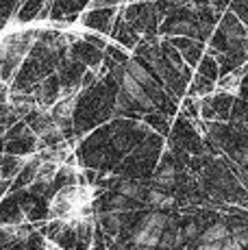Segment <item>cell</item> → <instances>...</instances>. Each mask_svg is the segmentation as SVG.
I'll return each instance as SVG.
<instances>
[{
    "mask_svg": "<svg viewBox=\"0 0 248 250\" xmlns=\"http://www.w3.org/2000/svg\"><path fill=\"white\" fill-rule=\"evenodd\" d=\"M228 239H231V242L235 244L237 248H244V246H248V229H246V227L235 229V230H233V235H231Z\"/></svg>",
    "mask_w": 248,
    "mask_h": 250,
    "instance_id": "8fae6325",
    "label": "cell"
},
{
    "mask_svg": "<svg viewBox=\"0 0 248 250\" xmlns=\"http://www.w3.org/2000/svg\"><path fill=\"white\" fill-rule=\"evenodd\" d=\"M172 28H174V31H179V33H185V31H194V26H192V24H189V22H176Z\"/></svg>",
    "mask_w": 248,
    "mask_h": 250,
    "instance_id": "9a60e30c",
    "label": "cell"
},
{
    "mask_svg": "<svg viewBox=\"0 0 248 250\" xmlns=\"http://www.w3.org/2000/svg\"><path fill=\"white\" fill-rule=\"evenodd\" d=\"M118 194L128 200V198H142L144 191H142V187L137 185L135 181H122L120 185H118Z\"/></svg>",
    "mask_w": 248,
    "mask_h": 250,
    "instance_id": "9c48e42d",
    "label": "cell"
},
{
    "mask_svg": "<svg viewBox=\"0 0 248 250\" xmlns=\"http://www.w3.org/2000/svg\"><path fill=\"white\" fill-rule=\"evenodd\" d=\"M194 250H222V244H198Z\"/></svg>",
    "mask_w": 248,
    "mask_h": 250,
    "instance_id": "2e32d148",
    "label": "cell"
},
{
    "mask_svg": "<svg viewBox=\"0 0 248 250\" xmlns=\"http://www.w3.org/2000/svg\"><path fill=\"white\" fill-rule=\"evenodd\" d=\"M228 237H231L228 227L227 224H222V222H218V224L209 227L203 235H200V244H222V242H227Z\"/></svg>",
    "mask_w": 248,
    "mask_h": 250,
    "instance_id": "277c9868",
    "label": "cell"
},
{
    "mask_svg": "<svg viewBox=\"0 0 248 250\" xmlns=\"http://www.w3.org/2000/svg\"><path fill=\"white\" fill-rule=\"evenodd\" d=\"M74 107H76V100H74V98L61 100V103L55 107V111H52V118H50V120H52V122H55L59 128L70 126V122H72V115H74Z\"/></svg>",
    "mask_w": 248,
    "mask_h": 250,
    "instance_id": "7a4b0ae2",
    "label": "cell"
},
{
    "mask_svg": "<svg viewBox=\"0 0 248 250\" xmlns=\"http://www.w3.org/2000/svg\"><path fill=\"white\" fill-rule=\"evenodd\" d=\"M126 250H155V248H146V246H131V248H126Z\"/></svg>",
    "mask_w": 248,
    "mask_h": 250,
    "instance_id": "e0dca14e",
    "label": "cell"
},
{
    "mask_svg": "<svg viewBox=\"0 0 248 250\" xmlns=\"http://www.w3.org/2000/svg\"><path fill=\"white\" fill-rule=\"evenodd\" d=\"M161 235L164 233H155V230H150V229H144V227H140L133 233V237H131V242H133V246H146V248H159V239H161Z\"/></svg>",
    "mask_w": 248,
    "mask_h": 250,
    "instance_id": "3957f363",
    "label": "cell"
},
{
    "mask_svg": "<svg viewBox=\"0 0 248 250\" xmlns=\"http://www.w3.org/2000/svg\"><path fill=\"white\" fill-rule=\"evenodd\" d=\"M198 235V227L196 224H187V227L183 229V237L185 239H192V237H196Z\"/></svg>",
    "mask_w": 248,
    "mask_h": 250,
    "instance_id": "5bb4252c",
    "label": "cell"
},
{
    "mask_svg": "<svg viewBox=\"0 0 248 250\" xmlns=\"http://www.w3.org/2000/svg\"><path fill=\"white\" fill-rule=\"evenodd\" d=\"M126 72H128V74L133 76V79L137 81V83L142 85V87H144V85H152V79H150V74H148V72H146L144 68H142L140 63H135V61L126 65Z\"/></svg>",
    "mask_w": 248,
    "mask_h": 250,
    "instance_id": "30bf717a",
    "label": "cell"
},
{
    "mask_svg": "<svg viewBox=\"0 0 248 250\" xmlns=\"http://www.w3.org/2000/svg\"><path fill=\"white\" fill-rule=\"evenodd\" d=\"M146 200H148L155 209H165V207L172 205V196L164 194L161 189H150L148 194H146Z\"/></svg>",
    "mask_w": 248,
    "mask_h": 250,
    "instance_id": "52a82bcc",
    "label": "cell"
},
{
    "mask_svg": "<svg viewBox=\"0 0 248 250\" xmlns=\"http://www.w3.org/2000/svg\"><path fill=\"white\" fill-rule=\"evenodd\" d=\"M176 179V172L172 166H164L159 172L155 174V185L157 187H172Z\"/></svg>",
    "mask_w": 248,
    "mask_h": 250,
    "instance_id": "ba28073f",
    "label": "cell"
},
{
    "mask_svg": "<svg viewBox=\"0 0 248 250\" xmlns=\"http://www.w3.org/2000/svg\"><path fill=\"white\" fill-rule=\"evenodd\" d=\"M157 250H164V248H157Z\"/></svg>",
    "mask_w": 248,
    "mask_h": 250,
    "instance_id": "ac0fdd59",
    "label": "cell"
},
{
    "mask_svg": "<svg viewBox=\"0 0 248 250\" xmlns=\"http://www.w3.org/2000/svg\"><path fill=\"white\" fill-rule=\"evenodd\" d=\"M122 91L128 96V100L137 103L142 109H152V100L148 98V94H146L144 87H142L126 70H124V74H122Z\"/></svg>",
    "mask_w": 248,
    "mask_h": 250,
    "instance_id": "6da1fadb",
    "label": "cell"
},
{
    "mask_svg": "<svg viewBox=\"0 0 248 250\" xmlns=\"http://www.w3.org/2000/svg\"><path fill=\"white\" fill-rule=\"evenodd\" d=\"M142 227L155 230V233H164L165 227H168V218H165V215L161 213V211H152V213H148V215L144 218Z\"/></svg>",
    "mask_w": 248,
    "mask_h": 250,
    "instance_id": "8992f818",
    "label": "cell"
},
{
    "mask_svg": "<svg viewBox=\"0 0 248 250\" xmlns=\"http://www.w3.org/2000/svg\"><path fill=\"white\" fill-rule=\"evenodd\" d=\"M183 242H185L183 229H170V230L165 229L164 235H161V239H159V248H164V250H176Z\"/></svg>",
    "mask_w": 248,
    "mask_h": 250,
    "instance_id": "5b68a950",
    "label": "cell"
},
{
    "mask_svg": "<svg viewBox=\"0 0 248 250\" xmlns=\"http://www.w3.org/2000/svg\"><path fill=\"white\" fill-rule=\"evenodd\" d=\"M124 207H126V198H124V196L118 194L116 198H111V211L113 213H116V211H122Z\"/></svg>",
    "mask_w": 248,
    "mask_h": 250,
    "instance_id": "4fadbf2b",
    "label": "cell"
},
{
    "mask_svg": "<svg viewBox=\"0 0 248 250\" xmlns=\"http://www.w3.org/2000/svg\"><path fill=\"white\" fill-rule=\"evenodd\" d=\"M103 220H104V227H107L109 230H116L118 227H120V220H118V215L113 213H107V215H103Z\"/></svg>",
    "mask_w": 248,
    "mask_h": 250,
    "instance_id": "7c38bea8",
    "label": "cell"
}]
</instances>
